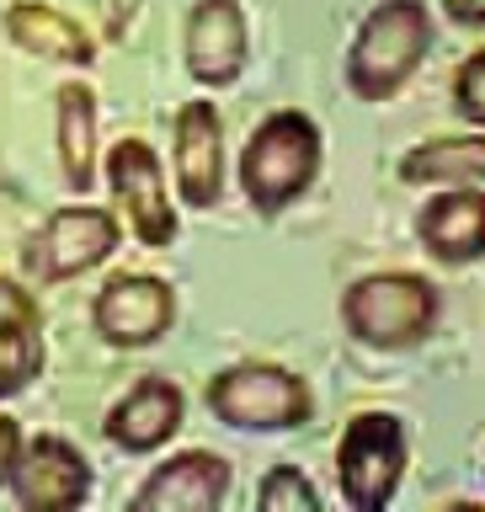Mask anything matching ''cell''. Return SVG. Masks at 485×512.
Masks as SVG:
<instances>
[{"label": "cell", "mask_w": 485, "mask_h": 512, "mask_svg": "<svg viewBox=\"0 0 485 512\" xmlns=\"http://www.w3.org/2000/svg\"><path fill=\"white\" fill-rule=\"evenodd\" d=\"M400 470H406V422L395 411L352 416L336 443V480H342L347 507L384 512L400 491Z\"/></svg>", "instance_id": "obj_5"}, {"label": "cell", "mask_w": 485, "mask_h": 512, "mask_svg": "<svg viewBox=\"0 0 485 512\" xmlns=\"http://www.w3.org/2000/svg\"><path fill=\"white\" fill-rule=\"evenodd\" d=\"M6 326H38V304L16 278H0V331Z\"/></svg>", "instance_id": "obj_21"}, {"label": "cell", "mask_w": 485, "mask_h": 512, "mask_svg": "<svg viewBox=\"0 0 485 512\" xmlns=\"http://www.w3.org/2000/svg\"><path fill=\"white\" fill-rule=\"evenodd\" d=\"M230 496V464L208 448H187V454L166 459L160 470L144 475V486L128 496L134 512H214Z\"/></svg>", "instance_id": "obj_10"}, {"label": "cell", "mask_w": 485, "mask_h": 512, "mask_svg": "<svg viewBox=\"0 0 485 512\" xmlns=\"http://www.w3.org/2000/svg\"><path fill=\"white\" fill-rule=\"evenodd\" d=\"M459 27H485V0H443Z\"/></svg>", "instance_id": "obj_24"}, {"label": "cell", "mask_w": 485, "mask_h": 512, "mask_svg": "<svg viewBox=\"0 0 485 512\" xmlns=\"http://www.w3.org/2000/svg\"><path fill=\"white\" fill-rule=\"evenodd\" d=\"M400 182H411V187H422V182L480 187L485 182V134H448V139L416 144V150L400 155Z\"/></svg>", "instance_id": "obj_16"}, {"label": "cell", "mask_w": 485, "mask_h": 512, "mask_svg": "<svg viewBox=\"0 0 485 512\" xmlns=\"http://www.w3.org/2000/svg\"><path fill=\"white\" fill-rule=\"evenodd\" d=\"M320 150H326V139H320V123L310 112H267L240 155V187H246L256 214H283L288 203H299L320 171Z\"/></svg>", "instance_id": "obj_1"}, {"label": "cell", "mask_w": 485, "mask_h": 512, "mask_svg": "<svg viewBox=\"0 0 485 512\" xmlns=\"http://www.w3.org/2000/svg\"><path fill=\"white\" fill-rule=\"evenodd\" d=\"M22 422H11V416H0V486H11V475H16V459H22Z\"/></svg>", "instance_id": "obj_22"}, {"label": "cell", "mask_w": 485, "mask_h": 512, "mask_svg": "<svg viewBox=\"0 0 485 512\" xmlns=\"http://www.w3.org/2000/svg\"><path fill=\"white\" fill-rule=\"evenodd\" d=\"M38 374H43L38 326H6V331H0V400L22 395Z\"/></svg>", "instance_id": "obj_18"}, {"label": "cell", "mask_w": 485, "mask_h": 512, "mask_svg": "<svg viewBox=\"0 0 485 512\" xmlns=\"http://www.w3.org/2000/svg\"><path fill=\"white\" fill-rule=\"evenodd\" d=\"M416 240L427 246V256H438L448 267L485 256V192L480 187L438 192V198L416 214Z\"/></svg>", "instance_id": "obj_14"}, {"label": "cell", "mask_w": 485, "mask_h": 512, "mask_svg": "<svg viewBox=\"0 0 485 512\" xmlns=\"http://www.w3.org/2000/svg\"><path fill=\"white\" fill-rule=\"evenodd\" d=\"M139 11H144V0H112V11H107V38H112V43H123L128 32H134Z\"/></svg>", "instance_id": "obj_23"}, {"label": "cell", "mask_w": 485, "mask_h": 512, "mask_svg": "<svg viewBox=\"0 0 485 512\" xmlns=\"http://www.w3.org/2000/svg\"><path fill=\"white\" fill-rule=\"evenodd\" d=\"M91 320L102 331V342L112 347H150L171 331L176 294L171 283L150 278V272H123L91 299Z\"/></svg>", "instance_id": "obj_8"}, {"label": "cell", "mask_w": 485, "mask_h": 512, "mask_svg": "<svg viewBox=\"0 0 485 512\" xmlns=\"http://www.w3.org/2000/svg\"><path fill=\"white\" fill-rule=\"evenodd\" d=\"M182 411H187V400L182 390H176L171 379H139L134 390H128L118 406L107 411V443L112 448H123V454H155L166 438H176V427H182Z\"/></svg>", "instance_id": "obj_13"}, {"label": "cell", "mask_w": 485, "mask_h": 512, "mask_svg": "<svg viewBox=\"0 0 485 512\" xmlns=\"http://www.w3.org/2000/svg\"><path fill=\"white\" fill-rule=\"evenodd\" d=\"M208 411L240 432H288L315 416V395L278 363H235L208 384Z\"/></svg>", "instance_id": "obj_3"}, {"label": "cell", "mask_w": 485, "mask_h": 512, "mask_svg": "<svg viewBox=\"0 0 485 512\" xmlns=\"http://www.w3.org/2000/svg\"><path fill=\"white\" fill-rule=\"evenodd\" d=\"M6 38L38 59H54V64H91L96 59V43L86 38V27H75L70 16L43 6V0H16L6 11Z\"/></svg>", "instance_id": "obj_15"}, {"label": "cell", "mask_w": 485, "mask_h": 512, "mask_svg": "<svg viewBox=\"0 0 485 512\" xmlns=\"http://www.w3.org/2000/svg\"><path fill=\"white\" fill-rule=\"evenodd\" d=\"M432 48V16L422 0H384L363 16L358 38L347 48V86L358 102H390L416 75Z\"/></svg>", "instance_id": "obj_2"}, {"label": "cell", "mask_w": 485, "mask_h": 512, "mask_svg": "<svg viewBox=\"0 0 485 512\" xmlns=\"http://www.w3.org/2000/svg\"><path fill=\"white\" fill-rule=\"evenodd\" d=\"M342 320L368 347H411L438 320V288L416 272H374L347 288Z\"/></svg>", "instance_id": "obj_4"}, {"label": "cell", "mask_w": 485, "mask_h": 512, "mask_svg": "<svg viewBox=\"0 0 485 512\" xmlns=\"http://www.w3.org/2000/svg\"><path fill=\"white\" fill-rule=\"evenodd\" d=\"M11 491L27 512H70L91 496V464L75 443L54 438H27L22 459H16V475H11Z\"/></svg>", "instance_id": "obj_9"}, {"label": "cell", "mask_w": 485, "mask_h": 512, "mask_svg": "<svg viewBox=\"0 0 485 512\" xmlns=\"http://www.w3.org/2000/svg\"><path fill=\"white\" fill-rule=\"evenodd\" d=\"M112 251H118V219L80 203V208H54L43 219V230L22 246V262L38 283H70L80 272L102 267Z\"/></svg>", "instance_id": "obj_6"}, {"label": "cell", "mask_w": 485, "mask_h": 512, "mask_svg": "<svg viewBox=\"0 0 485 512\" xmlns=\"http://www.w3.org/2000/svg\"><path fill=\"white\" fill-rule=\"evenodd\" d=\"M54 123H59V176H64V187L86 192L96 182V96H91V86H59Z\"/></svg>", "instance_id": "obj_17"}, {"label": "cell", "mask_w": 485, "mask_h": 512, "mask_svg": "<svg viewBox=\"0 0 485 512\" xmlns=\"http://www.w3.org/2000/svg\"><path fill=\"white\" fill-rule=\"evenodd\" d=\"M256 507L262 512H320V491L304 480V470L278 464V470H267L262 491H256Z\"/></svg>", "instance_id": "obj_19"}, {"label": "cell", "mask_w": 485, "mask_h": 512, "mask_svg": "<svg viewBox=\"0 0 485 512\" xmlns=\"http://www.w3.org/2000/svg\"><path fill=\"white\" fill-rule=\"evenodd\" d=\"M176 187L187 208H214L224 192V128L214 102H187L176 112V155H171Z\"/></svg>", "instance_id": "obj_12"}, {"label": "cell", "mask_w": 485, "mask_h": 512, "mask_svg": "<svg viewBox=\"0 0 485 512\" xmlns=\"http://www.w3.org/2000/svg\"><path fill=\"white\" fill-rule=\"evenodd\" d=\"M107 182L112 198L134 224L144 246H171L176 240V214L166 198V176H160V155L144 139H118L107 150Z\"/></svg>", "instance_id": "obj_7"}, {"label": "cell", "mask_w": 485, "mask_h": 512, "mask_svg": "<svg viewBox=\"0 0 485 512\" xmlns=\"http://www.w3.org/2000/svg\"><path fill=\"white\" fill-rule=\"evenodd\" d=\"M251 27L240 0H198L187 16V70L198 86H230L246 70Z\"/></svg>", "instance_id": "obj_11"}, {"label": "cell", "mask_w": 485, "mask_h": 512, "mask_svg": "<svg viewBox=\"0 0 485 512\" xmlns=\"http://www.w3.org/2000/svg\"><path fill=\"white\" fill-rule=\"evenodd\" d=\"M454 102H459L464 118L485 128V48H475V54L454 70Z\"/></svg>", "instance_id": "obj_20"}]
</instances>
